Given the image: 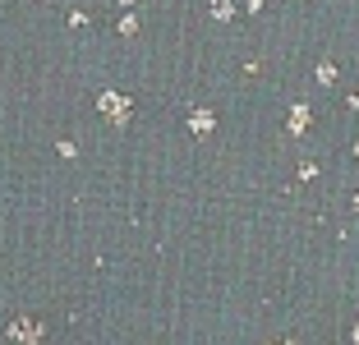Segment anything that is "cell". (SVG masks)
<instances>
[{
    "label": "cell",
    "mask_w": 359,
    "mask_h": 345,
    "mask_svg": "<svg viewBox=\"0 0 359 345\" xmlns=\"http://www.w3.org/2000/svg\"><path fill=\"white\" fill-rule=\"evenodd\" d=\"M102 111L111 115V120H125V115H129V102H125V97H120V102H116V97H102Z\"/></svg>",
    "instance_id": "2"
},
{
    "label": "cell",
    "mask_w": 359,
    "mask_h": 345,
    "mask_svg": "<svg viewBox=\"0 0 359 345\" xmlns=\"http://www.w3.org/2000/svg\"><path fill=\"white\" fill-rule=\"evenodd\" d=\"M290 125H295V134H304V125H309V111H304V106H295V111H290Z\"/></svg>",
    "instance_id": "3"
},
{
    "label": "cell",
    "mask_w": 359,
    "mask_h": 345,
    "mask_svg": "<svg viewBox=\"0 0 359 345\" xmlns=\"http://www.w3.org/2000/svg\"><path fill=\"white\" fill-rule=\"evenodd\" d=\"M355 345H359V327H355Z\"/></svg>",
    "instance_id": "4"
},
{
    "label": "cell",
    "mask_w": 359,
    "mask_h": 345,
    "mask_svg": "<svg viewBox=\"0 0 359 345\" xmlns=\"http://www.w3.org/2000/svg\"><path fill=\"white\" fill-rule=\"evenodd\" d=\"M10 336H14L19 345H37V323H28V318H23V323L10 327Z\"/></svg>",
    "instance_id": "1"
},
{
    "label": "cell",
    "mask_w": 359,
    "mask_h": 345,
    "mask_svg": "<svg viewBox=\"0 0 359 345\" xmlns=\"http://www.w3.org/2000/svg\"><path fill=\"white\" fill-rule=\"evenodd\" d=\"M355 208H359V198H355Z\"/></svg>",
    "instance_id": "5"
}]
</instances>
